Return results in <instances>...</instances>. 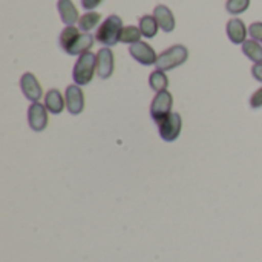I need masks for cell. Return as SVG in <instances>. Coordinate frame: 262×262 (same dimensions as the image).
Instances as JSON below:
<instances>
[{
    "instance_id": "1",
    "label": "cell",
    "mask_w": 262,
    "mask_h": 262,
    "mask_svg": "<svg viewBox=\"0 0 262 262\" xmlns=\"http://www.w3.org/2000/svg\"><path fill=\"white\" fill-rule=\"evenodd\" d=\"M123 20L118 15H109L97 29L95 34V40L101 45H104L106 48L109 46H115L120 41V35L123 31Z\"/></svg>"
},
{
    "instance_id": "2",
    "label": "cell",
    "mask_w": 262,
    "mask_h": 262,
    "mask_svg": "<svg viewBox=\"0 0 262 262\" xmlns=\"http://www.w3.org/2000/svg\"><path fill=\"white\" fill-rule=\"evenodd\" d=\"M95 72H97V55L89 51L86 54H81L78 60L75 61L72 77H74L75 84L86 86L92 81Z\"/></svg>"
},
{
    "instance_id": "3",
    "label": "cell",
    "mask_w": 262,
    "mask_h": 262,
    "mask_svg": "<svg viewBox=\"0 0 262 262\" xmlns=\"http://www.w3.org/2000/svg\"><path fill=\"white\" fill-rule=\"evenodd\" d=\"M187 58H189V51L186 46H183V45L170 46L169 49H166L164 52H161L158 55L157 69H161V71L175 69V68L181 66L183 63H186Z\"/></svg>"
},
{
    "instance_id": "4",
    "label": "cell",
    "mask_w": 262,
    "mask_h": 262,
    "mask_svg": "<svg viewBox=\"0 0 262 262\" xmlns=\"http://www.w3.org/2000/svg\"><path fill=\"white\" fill-rule=\"evenodd\" d=\"M172 104H173V97L169 91L157 92V95L154 97L152 104H150L152 120L157 124H160L169 114H172Z\"/></svg>"
},
{
    "instance_id": "5",
    "label": "cell",
    "mask_w": 262,
    "mask_h": 262,
    "mask_svg": "<svg viewBox=\"0 0 262 262\" xmlns=\"http://www.w3.org/2000/svg\"><path fill=\"white\" fill-rule=\"evenodd\" d=\"M181 127H183V118L180 114L172 112L169 114L160 124H158V130H160V137L164 141H175L180 134H181Z\"/></svg>"
},
{
    "instance_id": "6",
    "label": "cell",
    "mask_w": 262,
    "mask_h": 262,
    "mask_svg": "<svg viewBox=\"0 0 262 262\" xmlns=\"http://www.w3.org/2000/svg\"><path fill=\"white\" fill-rule=\"evenodd\" d=\"M129 52L130 55L141 64L144 66H150V64H157V60H158V55L155 52V49L146 43V41H138L135 45H130L129 48Z\"/></svg>"
},
{
    "instance_id": "7",
    "label": "cell",
    "mask_w": 262,
    "mask_h": 262,
    "mask_svg": "<svg viewBox=\"0 0 262 262\" xmlns=\"http://www.w3.org/2000/svg\"><path fill=\"white\" fill-rule=\"evenodd\" d=\"M28 121L32 130L41 132L48 126V109L41 103H32L28 109Z\"/></svg>"
},
{
    "instance_id": "8",
    "label": "cell",
    "mask_w": 262,
    "mask_h": 262,
    "mask_svg": "<svg viewBox=\"0 0 262 262\" xmlns=\"http://www.w3.org/2000/svg\"><path fill=\"white\" fill-rule=\"evenodd\" d=\"M66 107L72 115H78L84 109V95L78 84H71L66 88Z\"/></svg>"
},
{
    "instance_id": "9",
    "label": "cell",
    "mask_w": 262,
    "mask_h": 262,
    "mask_svg": "<svg viewBox=\"0 0 262 262\" xmlns=\"http://www.w3.org/2000/svg\"><path fill=\"white\" fill-rule=\"evenodd\" d=\"M20 88H21V92L25 94V97L28 100H31L32 103H37L40 98H41V86L38 83V80L34 77V74L31 72H26L21 75L20 78Z\"/></svg>"
},
{
    "instance_id": "10",
    "label": "cell",
    "mask_w": 262,
    "mask_h": 262,
    "mask_svg": "<svg viewBox=\"0 0 262 262\" xmlns=\"http://www.w3.org/2000/svg\"><path fill=\"white\" fill-rule=\"evenodd\" d=\"M97 74L106 80L114 74V52L111 48H101L97 54Z\"/></svg>"
},
{
    "instance_id": "11",
    "label": "cell",
    "mask_w": 262,
    "mask_h": 262,
    "mask_svg": "<svg viewBox=\"0 0 262 262\" xmlns=\"http://www.w3.org/2000/svg\"><path fill=\"white\" fill-rule=\"evenodd\" d=\"M154 17L157 18L160 28L164 32H172L175 29V17L173 12L166 5H158L154 9Z\"/></svg>"
},
{
    "instance_id": "12",
    "label": "cell",
    "mask_w": 262,
    "mask_h": 262,
    "mask_svg": "<svg viewBox=\"0 0 262 262\" xmlns=\"http://www.w3.org/2000/svg\"><path fill=\"white\" fill-rule=\"evenodd\" d=\"M227 35L232 43L243 45L247 40V28L241 18H232L227 23Z\"/></svg>"
},
{
    "instance_id": "13",
    "label": "cell",
    "mask_w": 262,
    "mask_h": 262,
    "mask_svg": "<svg viewBox=\"0 0 262 262\" xmlns=\"http://www.w3.org/2000/svg\"><path fill=\"white\" fill-rule=\"evenodd\" d=\"M57 8H58L61 21H63L66 26H74V25L80 20L78 11H77L75 5H74L71 0H58Z\"/></svg>"
},
{
    "instance_id": "14",
    "label": "cell",
    "mask_w": 262,
    "mask_h": 262,
    "mask_svg": "<svg viewBox=\"0 0 262 262\" xmlns=\"http://www.w3.org/2000/svg\"><path fill=\"white\" fill-rule=\"evenodd\" d=\"M45 106L51 114H60L66 106V98L58 89H49L45 95Z\"/></svg>"
},
{
    "instance_id": "15",
    "label": "cell",
    "mask_w": 262,
    "mask_h": 262,
    "mask_svg": "<svg viewBox=\"0 0 262 262\" xmlns=\"http://www.w3.org/2000/svg\"><path fill=\"white\" fill-rule=\"evenodd\" d=\"M94 46V37L89 32H81L75 41L69 46V49L66 51L69 55H81L89 52V49Z\"/></svg>"
},
{
    "instance_id": "16",
    "label": "cell",
    "mask_w": 262,
    "mask_h": 262,
    "mask_svg": "<svg viewBox=\"0 0 262 262\" xmlns=\"http://www.w3.org/2000/svg\"><path fill=\"white\" fill-rule=\"evenodd\" d=\"M138 28H140V31H141V34H143L144 37L154 38V37L157 35V32H158L160 25H158V21H157V18H155L154 15H143V17L140 18Z\"/></svg>"
},
{
    "instance_id": "17",
    "label": "cell",
    "mask_w": 262,
    "mask_h": 262,
    "mask_svg": "<svg viewBox=\"0 0 262 262\" xmlns=\"http://www.w3.org/2000/svg\"><path fill=\"white\" fill-rule=\"evenodd\" d=\"M149 84L155 92H161V91H167L169 86V78L164 74V71L161 69H155L154 72H150L149 75Z\"/></svg>"
},
{
    "instance_id": "18",
    "label": "cell",
    "mask_w": 262,
    "mask_h": 262,
    "mask_svg": "<svg viewBox=\"0 0 262 262\" xmlns=\"http://www.w3.org/2000/svg\"><path fill=\"white\" fill-rule=\"evenodd\" d=\"M243 52L255 63H262V46L256 40H246L243 43Z\"/></svg>"
},
{
    "instance_id": "19",
    "label": "cell",
    "mask_w": 262,
    "mask_h": 262,
    "mask_svg": "<svg viewBox=\"0 0 262 262\" xmlns=\"http://www.w3.org/2000/svg\"><path fill=\"white\" fill-rule=\"evenodd\" d=\"M100 20H101V15H100L98 12L89 11V12H86L84 15L80 17V20H78V28H80L83 32H89V31H92V29L100 23Z\"/></svg>"
},
{
    "instance_id": "20",
    "label": "cell",
    "mask_w": 262,
    "mask_h": 262,
    "mask_svg": "<svg viewBox=\"0 0 262 262\" xmlns=\"http://www.w3.org/2000/svg\"><path fill=\"white\" fill-rule=\"evenodd\" d=\"M80 34H81V32H80V28L66 26V28L61 31V34H60V46H61V49L68 51L69 46L75 41V38H77Z\"/></svg>"
},
{
    "instance_id": "21",
    "label": "cell",
    "mask_w": 262,
    "mask_h": 262,
    "mask_svg": "<svg viewBox=\"0 0 262 262\" xmlns=\"http://www.w3.org/2000/svg\"><path fill=\"white\" fill-rule=\"evenodd\" d=\"M143 37L141 31L138 26H124L123 31H121V35H120V41L123 43H129V45H135L138 41H141L140 38Z\"/></svg>"
},
{
    "instance_id": "22",
    "label": "cell",
    "mask_w": 262,
    "mask_h": 262,
    "mask_svg": "<svg viewBox=\"0 0 262 262\" xmlns=\"http://www.w3.org/2000/svg\"><path fill=\"white\" fill-rule=\"evenodd\" d=\"M249 6H250V0H227V3H226L227 11L233 15L246 12L249 9Z\"/></svg>"
},
{
    "instance_id": "23",
    "label": "cell",
    "mask_w": 262,
    "mask_h": 262,
    "mask_svg": "<svg viewBox=\"0 0 262 262\" xmlns=\"http://www.w3.org/2000/svg\"><path fill=\"white\" fill-rule=\"evenodd\" d=\"M249 34H250L252 40L262 41V21H255V23H252L250 28H249Z\"/></svg>"
},
{
    "instance_id": "24",
    "label": "cell",
    "mask_w": 262,
    "mask_h": 262,
    "mask_svg": "<svg viewBox=\"0 0 262 262\" xmlns=\"http://www.w3.org/2000/svg\"><path fill=\"white\" fill-rule=\"evenodd\" d=\"M250 106L253 109H261L262 107V88H259L250 98Z\"/></svg>"
},
{
    "instance_id": "25",
    "label": "cell",
    "mask_w": 262,
    "mask_h": 262,
    "mask_svg": "<svg viewBox=\"0 0 262 262\" xmlns=\"http://www.w3.org/2000/svg\"><path fill=\"white\" fill-rule=\"evenodd\" d=\"M101 2H103V0H81V6H83L84 9H88V11H92V9H95L98 5H101Z\"/></svg>"
},
{
    "instance_id": "26",
    "label": "cell",
    "mask_w": 262,
    "mask_h": 262,
    "mask_svg": "<svg viewBox=\"0 0 262 262\" xmlns=\"http://www.w3.org/2000/svg\"><path fill=\"white\" fill-rule=\"evenodd\" d=\"M252 74H253V77H255L258 81H261L262 83V63H255V64H253Z\"/></svg>"
}]
</instances>
